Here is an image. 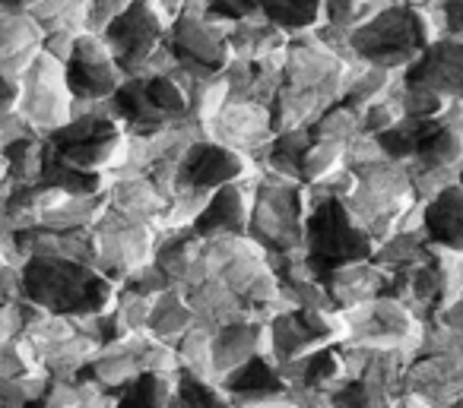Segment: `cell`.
Returning a JSON list of instances; mask_svg holds the SVG:
<instances>
[{
    "label": "cell",
    "instance_id": "10",
    "mask_svg": "<svg viewBox=\"0 0 463 408\" xmlns=\"http://www.w3.org/2000/svg\"><path fill=\"white\" fill-rule=\"evenodd\" d=\"M203 130L210 140L254 159L273 140L270 108L254 102H225Z\"/></svg>",
    "mask_w": 463,
    "mask_h": 408
},
{
    "label": "cell",
    "instance_id": "1",
    "mask_svg": "<svg viewBox=\"0 0 463 408\" xmlns=\"http://www.w3.org/2000/svg\"><path fill=\"white\" fill-rule=\"evenodd\" d=\"M20 285L29 304L67 320L109 311L118 292L115 282L105 279L92 263L54 254H29L20 266Z\"/></svg>",
    "mask_w": 463,
    "mask_h": 408
},
{
    "label": "cell",
    "instance_id": "19",
    "mask_svg": "<svg viewBox=\"0 0 463 408\" xmlns=\"http://www.w3.org/2000/svg\"><path fill=\"white\" fill-rule=\"evenodd\" d=\"M260 7H264V0H213L206 16L222 23V26H235L241 20L260 16Z\"/></svg>",
    "mask_w": 463,
    "mask_h": 408
},
{
    "label": "cell",
    "instance_id": "3",
    "mask_svg": "<svg viewBox=\"0 0 463 408\" xmlns=\"http://www.w3.org/2000/svg\"><path fill=\"white\" fill-rule=\"evenodd\" d=\"M435 42L429 16L416 4H387L349 32V51L359 64L403 73L425 45Z\"/></svg>",
    "mask_w": 463,
    "mask_h": 408
},
{
    "label": "cell",
    "instance_id": "13",
    "mask_svg": "<svg viewBox=\"0 0 463 408\" xmlns=\"http://www.w3.org/2000/svg\"><path fill=\"white\" fill-rule=\"evenodd\" d=\"M422 231L435 247L463 254V184H448L422 203Z\"/></svg>",
    "mask_w": 463,
    "mask_h": 408
},
{
    "label": "cell",
    "instance_id": "12",
    "mask_svg": "<svg viewBox=\"0 0 463 408\" xmlns=\"http://www.w3.org/2000/svg\"><path fill=\"white\" fill-rule=\"evenodd\" d=\"M248 212H251V193L241 187V181H229V184L216 187L191 228L200 237L213 235H248Z\"/></svg>",
    "mask_w": 463,
    "mask_h": 408
},
{
    "label": "cell",
    "instance_id": "5",
    "mask_svg": "<svg viewBox=\"0 0 463 408\" xmlns=\"http://www.w3.org/2000/svg\"><path fill=\"white\" fill-rule=\"evenodd\" d=\"M92 235H96V269L118 285L134 269L153 260L159 228L121 216L111 206H102L99 218L92 222Z\"/></svg>",
    "mask_w": 463,
    "mask_h": 408
},
{
    "label": "cell",
    "instance_id": "7",
    "mask_svg": "<svg viewBox=\"0 0 463 408\" xmlns=\"http://www.w3.org/2000/svg\"><path fill=\"white\" fill-rule=\"evenodd\" d=\"M16 115L35 130V134H52L54 127L71 117V92L64 83V70L58 60L48 54H35L20 73V102Z\"/></svg>",
    "mask_w": 463,
    "mask_h": 408
},
{
    "label": "cell",
    "instance_id": "14",
    "mask_svg": "<svg viewBox=\"0 0 463 408\" xmlns=\"http://www.w3.org/2000/svg\"><path fill=\"white\" fill-rule=\"evenodd\" d=\"M42 32L29 14L0 10V73L20 77L29 60L39 54Z\"/></svg>",
    "mask_w": 463,
    "mask_h": 408
},
{
    "label": "cell",
    "instance_id": "9",
    "mask_svg": "<svg viewBox=\"0 0 463 408\" xmlns=\"http://www.w3.org/2000/svg\"><path fill=\"white\" fill-rule=\"evenodd\" d=\"M251 168V159L235 149L222 146V143L210 140V136H200L191 146L184 149L178 162V172H175V190H197V193H213L216 187L229 184V181H241V174ZM168 193V197H172Z\"/></svg>",
    "mask_w": 463,
    "mask_h": 408
},
{
    "label": "cell",
    "instance_id": "20",
    "mask_svg": "<svg viewBox=\"0 0 463 408\" xmlns=\"http://www.w3.org/2000/svg\"><path fill=\"white\" fill-rule=\"evenodd\" d=\"M39 0H0V10H10V14H29Z\"/></svg>",
    "mask_w": 463,
    "mask_h": 408
},
{
    "label": "cell",
    "instance_id": "4",
    "mask_svg": "<svg viewBox=\"0 0 463 408\" xmlns=\"http://www.w3.org/2000/svg\"><path fill=\"white\" fill-rule=\"evenodd\" d=\"M124 127L109 115L105 102H71V117L52 134L45 143L58 159L83 172L109 174L124 153Z\"/></svg>",
    "mask_w": 463,
    "mask_h": 408
},
{
    "label": "cell",
    "instance_id": "17",
    "mask_svg": "<svg viewBox=\"0 0 463 408\" xmlns=\"http://www.w3.org/2000/svg\"><path fill=\"white\" fill-rule=\"evenodd\" d=\"M0 159H4V178L16 181V184H33V181H39L42 159H45V136H20V140L0 149Z\"/></svg>",
    "mask_w": 463,
    "mask_h": 408
},
{
    "label": "cell",
    "instance_id": "6",
    "mask_svg": "<svg viewBox=\"0 0 463 408\" xmlns=\"http://www.w3.org/2000/svg\"><path fill=\"white\" fill-rule=\"evenodd\" d=\"M102 45L115 58L121 77H140L146 60L159 51L165 39V20L153 0H130L128 7L99 32Z\"/></svg>",
    "mask_w": 463,
    "mask_h": 408
},
{
    "label": "cell",
    "instance_id": "2",
    "mask_svg": "<svg viewBox=\"0 0 463 408\" xmlns=\"http://www.w3.org/2000/svg\"><path fill=\"white\" fill-rule=\"evenodd\" d=\"M305 216H308L305 184L277 172L258 174L248 212V237L264 247L270 269L279 260L305 254Z\"/></svg>",
    "mask_w": 463,
    "mask_h": 408
},
{
    "label": "cell",
    "instance_id": "18",
    "mask_svg": "<svg viewBox=\"0 0 463 408\" xmlns=\"http://www.w3.org/2000/svg\"><path fill=\"white\" fill-rule=\"evenodd\" d=\"M29 16L39 32H52V29L86 32V0H39Z\"/></svg>",
    "mask_w": 463,
    "mask_h": 408
},
{
    "label": "cell",
    "instance_id": "22",
    "mask_svg": "<svg viewBox=\"0 0 463 408\" xmlns=\"http://www.w3.org/2000/svg\"><path fill=\"white\" fill-rule=\"evenodd\" d=\"M457 184H463V165H460V174H457Z\"/></svg>",
    "mask_w": 463,
    "mask_h": 408
},
{
    "label": "cell",
    "instance_id": "11",
    "mask_svg": "<svg viewBox=\"0 0 463 408\" xmlns=\"http://www.w3.org/2000/svg\"><path fill=\"white\" fill-rule=\"evenodd\" d=\"M403 83L425 86L448 102H463V42L435 39L403 70Z\"/></svg>",
    "mask_w": 463,
    "mask_h": 408
},
{
    "label": "cell",
    "instance_id": "15",
    "mask_svg": "<svg viewBox=\"0 0 463 408\" xmlns=\"http://www.w3.org/2000/svg\"><path fill=\"white\" fill-rule=\"evenodd\" d=\"M194 320H197V317H194V311L187 307L184 294L172 285V288H165V292L153 298L149 320H146V332L153 338H159V342L175 345L187 329H191Z\"/></svg>",
    "mask_w": 463,
    "mask_h": 408
},
{
    "label": "cell",
    "instance_id": "21",
    "mask_svg": "<svg viewBox=\"0 0 463 408\" xmlns=\"http://www.w3.org/2000/svg\"><path fill=\"white\" fill-rule=\"evenodd\" d=\"M393 4H416V7H422L425 0H393Z\"/></svg>",
    "mask_w": 463,
    "mask_h": 408
},
{
    "label": "cell",
    "instance_id": "23",
    "mask_svg": "<svg viewBox=\"0 0 463 408\" xmlns=\"http://www.w3.org/2000/svg\"><path fill=\"white\" fill-rule=\"evenodd\" d=\"M0 181H4V159H0Z\"/></svg>",
    "mask_w": 463,
    "mask_h": 408
},
{
    "label": "cell",
    "instance_id": "8",
    "mask_svg": "<svg viewBox=\"0 0 463 408\" xmlns=\"http://www.w3.org/2000/svg\"><path fill=\"white\" fill-rule=\"evenodd\" d=\"M61 70H64L71 102H105L124 79L109 48L92 32H80L73 39L71 54L61 64Z\"/></svg>",
    "mask_w": 463,
    "mask_h": 408
},
{
    "label": "cell",
    "instance_id": "16",
    "mask_svg": "<svg viewBox=\"0 0 463 408\" xmlns=\"http://www.w3.org/2000/svg\"><path fill=\"white\" fill-rule=\"evenodd\" d=\"M260 16L270 26H277L286 39H292V35L311 32L315 26H321L324 0H264Z\"/></svg>",
    "mask_w": 463,
    "mask_h": 408
}]
</instances>
